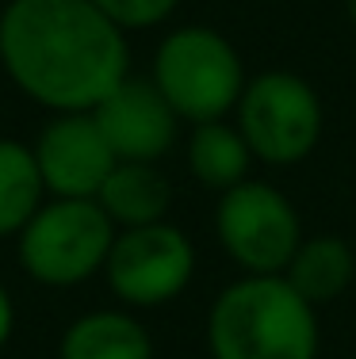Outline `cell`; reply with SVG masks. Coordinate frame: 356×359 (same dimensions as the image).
<instances>
[{
  "instance_id": "obj_1",
  "label": "cell",
  "mask_w": 356,
  "mask_h": 359,
  "mask_svg": "<svg viewBox=\"0 0 356 359\" xmlns=\"http://www.w3.org/2000/svg\"><path fill=\"white\" fill-rule=\"evenodd\" d=\"M0 69L54 115L92 111L131 76V46L92 0H8L0 8Z\"/></svg>"
},
{
  "instance_id": "obj_2",
  "label": "cell",
  "mask_w": 356,
  "mask_h": 359,
  "mask_svg": "<svg viewBox=\"0 0 356 359\" xmlns=\"http://www.w3.org/2000/svg\"><path fill=\"white\" fill-rule=\"evenodd\" d=\"M211 359H318V310L284 276H242L207 313Z\"/></svg>"
},
{
  "instance_id": "obj_3",
  "label": "cell",
  "mask_w": 356,
  "mask_h": 359,
  "mask_svg": "<svg viewBox=\"0 0 356 359\" xmlns=\"http://www.w3.org/2000/svg\"><path fill=\"white\" fill-rule=\"evenodd\" d=\"M150 81L173 104L180 123L199 126L234 115L249 76L237 46L223 31L207 23H184L157 42Z\"/></svg>"
},
{
  "instance_id": "obj_4",
  "label": "cell",
  "mask_w": 356,
  "mask_h": 359,
  "mask_svg": "<svg viewBox=\"0 0 356 359\" xmlns=\"http://www.w3.org/2000/svg\"><path fill=\"white\" fill-rule=\"evenodd\" d=\"M115 233L96 199H46L15 237V256L42 287H81L104 276Z\"/></svg>"
},
{
  "instance_id": "obj_5",
  "label": "cell",
  "mask_w": 356,
  "mask_h": 359,
  "mask_svg": "<svg viewBox=\"0 0 356 359\" xmlns=\"http://www.w3.org/2000/svg\"><path fill=\"white\" fill-rule=\"evenodd\" d=\"M234 123L261 165L291 168L318 149L326 107L307 76L291 69H265L245 81Z\"/></svg>"
},
{
  "instance_id": "obj_6",
  "label": "cell",
  "mask_w": 356,
  "mask_h": 359,
  "mask_svg": "<svg viewBox=\"0 0 356 359\" xmlns=\"http://www.w3.org/2000/svg\"><path fill=\"white\" fill-rule=\"evenodd\" d=\"M215 237L245 276H284L307 233L295 203L268 180H242L218 195Z\"/></svg>"
},
{
  "instance_id": "obj_7",
  "label": "cell",
  "mask_w": 356,
  "mask_h": 359,
  "mask_svg": "<svg viewBox=\"0 0 356 359\" xmlns=\"http://www.w3.org/2000/svg\"><path fill=\"white\" fill-rule=\"evenodd\" d=\"M196 276V245L173 222L119 229L104 279L126 310H157L188 290Z\"/></svg>"
},
{
  "instance_id": "obj_8",
  "label": "cell",
  "mask_w": 356,
  "mask_h": 359,
  "mask_svg": "<svg viewBox=\"0 0 356 359\" xmlns=\"http://www.w3.org/2000/svg\"><path fill=\"white\" fill-rule=\"evenodd\" d=\"M31 149L50 199H96L104 180L119 165L92 111L54 115Z\"/></svg>"
},
{
  "instance_id": "obj_9",
  "label": "cell",
  "mask_w": 356,
  "mask_h": 359,
  "mask_svg": "<svg viewBox=\"0 0 356 359\" xmlns=\"http://www.w3.org/2000/svg\"><path fill=\"white\" fill-rule=\"evenodd\" d=\"M92 115L119 161L157 165L180 138V115L150 76H126L92 107Z\"/></svg>"
},
{
  "instance_id": "obj_10",
  "label": "cell",
  "mask_w": 356,
  "mask_h": 359,
  "mask_svg": "<svg viewBox=\"0 0 356 359\" xmlns=\"http://www.w3.org/2000/svg\"><path fill=\"white\" fill-rule=\"evenodd\" d=\"M96 203L115 222V229L154 226V222H169L173 184H169V176L157 165L119 161L112 168V176L104 180V187H100Z\"/></svg>"
},
{
  "instance_id": "obj_11",
  "label": "cell",
  "mask_w": 356,
  "mask_h": 359,
  "mask_svg": "<svg viewBox=\"0 0 356 359\" xmlns=\"http://www.w3.org/2000/svg\"><path fill=\"white\" fill-rule=\"evenodd\" d=\"M58 359H154V337L131 310H88L62 332Z\"/></svg>"
},
{
  "instance_id": "obj_12",
  "label": "cell",
  "mask_w": 356,
  "mask_h": 359,
  "mask_svg": "<svg viewBox=\"0 0 356 359\" xmlns=\"http://www.w3.org/2000/svg\"><path fill=\"white\" fill-rule=\"evenodd\" d=\"M284 279L307 298L315 310L337 302L356 279V252L341 233H310L299 241Z\"/></svg>"
},
{
  "instance_id": "obj_13",
  "label": "cell",
  "mask_w": 356,
  "mask_h": 359,
  "mask_svg": "<svg viewBox=\"0 0 356 359\" xmlns=\"http://www.w3.org/2000/svg\"><path fill=\"white\" fill-rule=\"evenodd\" d=\"M184 161H188V172L199 187L207 191H230L242 180H249L253 168V149L242 138L237 123L215 118V123H199L192 126L188 145H184Z\"/></svg>"
},
{
  "instance_id": "obj_14",
  "label": "cell",
  "mask_w": 356,
  "mask_h": 359,
  "mask_svg": "<svg viewBox=\"0 0 356 359\" xmlns=\"http://www.w3.org/2000/svg\"><path fill=\"white\" fill-rule=\"evenodd\" d=\"M46 203L35 149L20 138H0V237H20V229Z\"/></svg>"
},
{
  "instance_id": "obj_15",
  "label": "cell",
  "mask_w": 356,
  "mask_h": 359,
  "mask_svg": "<svg viewBox=\"0 0 356 359\" xmlns=\"http://www.w3.org/2000/svg\"><path fill=\"white\" fill-rule=\"evenodd\" d=\"M115 27L123 31H150L161 27L180 8V0H92Z\"/></svg>"
},
{
  "instance_id": "obj_16",
  "label": "cell",
  "mask_w": 356,
  "mask_h": 359,
  "mask_svg": "<svg viewBox=\"0 0 356 359\" xmlns=\"http://www.w3.org/2000/svg\"><path fill=\"white\" fill-rule=\"evenodd\" d=\"M15 332V306H12V294H8V287L0 283V348L12 340Z\"/></svg>"
},
{
  "instance_id": "obj_17",
  "label": "cell",
  "mask_w": 356,
  "mask_h": 359,
  "mask_svg": "<svg viewBox=\"0 0 356 359\" xmlns=\"http://www.w3.org/2000/svg\"><path fill=\"white\" fill-rule=\"evenodd\" d=\"M345 15H349L352 27H356V0H345Z\"/></svg>"
}]
</instances>
